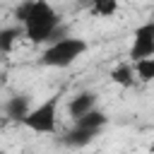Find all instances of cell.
I'll use <instances>...</instances> for the list:
<instances>
[{"label": "cell", "instance_id": "cell-1", "mask_svg": "<svg viewBox=\"0 0 154 154\" xmlns=\"http://www.w3.org/2000/svg\"><path fill=\"white\" fill-rule=\"evenodd\" d=\"M22 31L31 43H55L67 34V26L60 22V14L46 0H31L29 14L22 22Z\"/></svg>", "mask_w": 154, "mask_h": 154}, {"label": "cell", "instance_id": "cell-2", "mask_svg": "<svg viewBox=\"0 0 154 154\" xmlns=\"http://www.w3.org/2000/svg\"><path fill=\"white\" fill-rule=\"evenodd\" d=\"M89 51V43L79 36H65L55 43H48L41 53V65L46 67H70L77 58Z\"/></svg>", "mask_w": 154, "mask_h": 154}, {"label": "cell", "instance_id": "cell-3", "mask_svg": "<svg viewBox=\"0 0 154 154\" xmlns=\"http://www.w3.org/2000/svg\"><path fill=\"white\" fill-rule=\"evenodd\" d=\"M58 103H60V96L58 94L48 96L46 101H41L38 106H34L24 116L22 125L29 128L36 135H53L55 128H58Z\"/></svg>", "mask_w": 154, "mask_h": 154}, {"label": "cell", "instance_id": "cell-4", "mask_svg": "<svg viewBox=\"0 0 154 154\" xmlns=\"http://www.w3.org/2000/svg\"><path fill=\"white\" fill-rule=\"evenodd\" d=\"M130 63L144 60V58H154V19L140 24L132 31V46H130Z\"/></svg>", "mask_w": 154, "mask_h": 154}, {"label": "cell", "instance_id": "cell-5", "mask_svg": "<svg viewBox=\"0 0 154 154\" xmlns=\"http://www.w3.org/2000/svg\"><path fill=\"white\" fill-rule=\"evenodd\" d=\"M96 103H99V94L91 91V89H84V91H79V94H75V96L70 99V103H67V116H70L72 120H77V118H82L84 113L94 111Z\"/></svg>", "mask_w": 154, "mask_h": 154}, {"label": "cell", "instance_id": "cell-6", "mask_svg": "<svg viewBox=\"0 0 154 154\" xmlns=\"http://www.w3.org/2000/svg\"><path fill=\"white\" fill-rule=\"evenodd\" d=\"M34 106H31V96L29 94H12L10 99H7V103H5V116L10 118V120H14V123H22L24 120V116L31 111Z\"/></svg>", "mask_w": 154, "mask_h": 154}, {"label": "cell", "instance_id": "cell-7", "mask_svg": "<svg viewBox=\"0 0 154 154\" xmlns=\"http://www.w3.org/2000/svg\"><path fill=\"white\" fill-rule=\"evenodd\" d=\"M96 135H99V132H91V130H84V128H77V125H72V128H70V130H67V132L60 137V142H63L65 147L82 149V147L91 144Z\"/></svg>", "mask_w": 154, "mask_h": 154}, {"label": "cell", "instance_id": "cell-8", "mask_svg": "<svg viewBox=\"0 0 154 154\" xmlns=\"http://www.w3.org/2000/svg\"><path fill=\"white\" fill-rule=\"evenodd\" d=\"M106 123H108V116L101 108H94V111H89V113H84L82 118L75 120L77 128H84V130H91V132H101Z\"/></svg>", "mask_w": 154, "mask_h": 154}, {"label": "cell", "instance_id": "cell-9", "mask_svg": "<svg viewBox=\"0 0 154 154\" xmlns=\"http://www.w3.org/2000/svg\"><path fill=\"white\" fill-rule=\"evenodd\" d=\"M111 82H116L118 87L128 89L135 84V70H132V63H120L111 70Z\"/></svg>", "mask_w": 154, "mask_h": 154}, {"label": "cell", "instance_id": "cell-10", "mask_svg": "<svg viewBox=\"0 0 154 154\" xmlns=\"http://www.w3.org/2000/svg\"><path fill=\"white\" fill-rule=\"evenodd\" d=\"M22 34H24L22 26H2L0 29V53H10Z\"/></svg>", "mask_w": 154, "mask_h": 154}, {"label": "cell", "instance_id": "cell-11", "mask_svg": "<svg viewBox=\"0 0 154 154\" xmlns=\"http://www.w3.org/2000/svg\"><path fill=\"white\" fill-rule=\"evenodd\" d=\"M132 70L140 82H154V58H144V60L132 63Z\"/></svg>", "mask_w": 154, "mask_h": 154}, {"label": "cell", "instance_id": "cell-12", "mask_svg": "<svg viewBox=\"0 0 154 154\" xmlns=\"http://www.w3.org/2000/svg\"><path fill=\"white\" fill-rule=\"evenodd\" d=\"M116 10H118V2L116 0H96L89 7V12L96 14V17H111V14H116Z\"/></svg>", "mask_w": 154, "mask_h": 154}, {"label": "cell", "instance_id": "cell-13", "mask_svg": "<svg viewBox=\"0 0 154 154\" xmlns=\"http://www.w3.org/2000/svg\"><path fill=\"white\" fill-rule=\"evenodd\" d=\"M29 5H31V0H29V2H22V5H19V7L14 10V19H17L19 24H22V22L26 19V14H29Z\"/></svg>", "mask_w": 154, "mask_h": 154}, {"label": "cell", "instance_id": "cell-14", "mask_svg": "<svg viewBox=\"0 0 154 154\" xmlns=\"http://www.w3.org/2000/svg\"><path fill=\"white\" fill-rule=\"evenodd\" d=\"M149 154H154V142H152V144H149Z\"/></svg>", "mask_w": 154, "mask_h": 154}, {"label": "cell", "instance_id": "cell-15", "mask_svg": "<svg viewBox=\"0 0 154 154\" xmlns=\"http://www.w3.org/2000/svg\"><path fill=\"white\" fill-rule=\"evenodd\" d=\"M0 154H7V152H5V149H0Z\"/></svg>", "mask_w": 154, "mask_h": 154}]
</instances>
